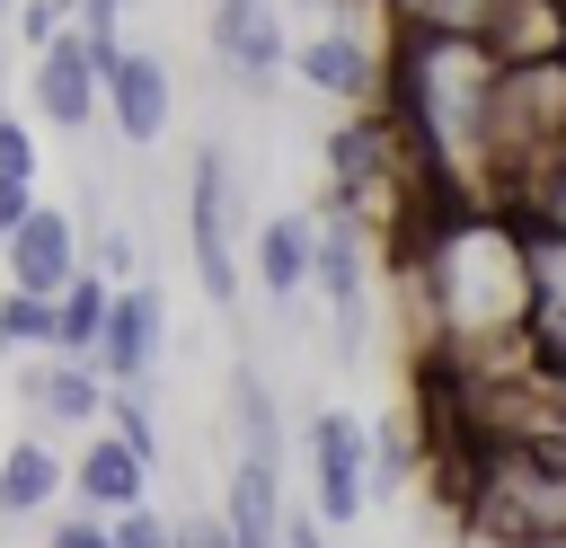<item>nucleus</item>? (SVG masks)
<instances>
[{
	"label": "nucleus",
	"instance_id": "30",
	"mask_svg": "<svg viewBox=\"0 0 566 548\" xmlns=\"http://www.w3.org/2000/svg\"><path fill=\"white\" fill-rule=\"evenodd\" d=\"M256 9H274V0H212V27H239V18H256Z\"/></svg>",
	"mask_w": 566,
	"mask_h": 548
},
{
	"label": "nucleus",
	"instance_id": "28",
	"mask_svg": "<svg viewBox=\"0 0 566 548\" xmlns=\"http://www.w3.org/2000/svg\"><path fill=\"white\" fill-rule=\"evenodd\" d=\"M531 442H539V451H548V468H557V477H566V407H557V415H548V424H539V433H531Z\"/></svg>",
	"mask_w": 566,
	"mask_h": 548
},
{
	"label": "nucleus",
	"instance_id": "13",
	"mask_svg": "<svg viewBox=\"0 0 566 548\" xmlns=\"http://www.w3.org/2000/svg\"><path fill=\"white\" fill-rule=\"evenodd\" d=\"M18 407L35 415V433H62V424H97L106 407V380L88 362H62V354H35L18 371Z\"/></svg>",
	"mask_w": 566,
	"mask_h": 548
},
{
	"label": "nucleus",
	"instance_id": "20",
	"mask_svg": "<svg viewBox=\"0 0 566 548\" xmlns=\"http://www.w3.org/2000/svg\"><path fill=\"white\" fill-rule=\"evenodd\" d=\"M0 345H9V354H53V301L0 292Z\"/></svg>",
	"mask_w": 566,
	"mask_h": 548
},
{
	"label": "nucleus",
	"instance_id": "6",
	"mask_svg": "<svg viewBox=\"0 0 566 548\" xmlns=\"http://www.w3.org/2000/svg\"><path fill=\"white\" fill-rule=\"evenodd\" d=\"M159 345H168V301H159V283H115V292H106V327H97V345H88V371H97L106 389H150Z\"/></svg>",
	"mask_w": 566,
	"mask_h": 548
},
{
	"label": "nucleus",
	"instance_id": "3",
	"mask_svg": "<svg viewBox=\"0 0 566 548\" xmlns=\"http://www.w3.org/2000/svg\"><path fill=\"white\" fill-rule=\"evenodd\" d=\"M310 292L327 301L336 318V354L354 362L371 345V247H363V221L345 203H318L310 212Z\"/></svg>",
	"mask_w": 566,
	"mask_h": 548
},
{
	"label": "nucleus",
	"instance_id": "8",
	"mask_svg": "<svg viewBox=\"0 0 566 548\" xmlns=\"http://www.w3.org/2000/svg\"><path fill=\"white\" fill-rule=\"evenodd\" d=\"M292 71H301L318 97H336V106H371V97H380V53H371V35H363L354 18H327L318 35H301V44H292Z\"/></svg>",
	"mask_w": 566,
	"mask_h": 548
},
{
	"label": "nucleus",
	"instance_id": "17",
	"mask_svg": "<svg viewBox=\"0 0 566 548\" xmlns=\"http://www.w3.org/2000/svg\"><path fill=\"white\" fill-rule=\"evenodd\" d=\"M230 433H239V460L283 468V407H274V389H265V371L248 354L230 362Z\"/></svg>",
	"mask_w": 566,
	"mask_h": 548
},
{
	"label": "nucleus",
	"instance_id": "18",
	"mask_svg": "<svg viewBox=\"0 0 566 548\" xmlns=\"http://www.w3.org/2000/svg\"><path fill=\"white\" fill-rule=\"evenodd\" d=\"M106 292H115V283L88 274V265L53 292V354H62V362H88V345H97V327H106Z\"/></svg>",
	"mask_w": 566,
	"mask_h": 548
},
{
	"label": "nucleus",
	"instance_id": "1",
	"mask_svg": "<svg viewBox=\"0 0 566 548\" xmlns=\"http://www.w3.org/2000/svg\"><path fill=\"white\" fill-rule=\"evenodd\" d=\"M495 80H504V62H495L469 27H451V18H416V27L398 35V71H389L398 115H389V133H398L407 168L433 177L442 194H478V186H486Z\"/></svg>",
	"mask_w": 566,
	"mask_h": 548
},
{
	"label": "nucleus",
	"instance_id": "11",
	"mask_svg": "<svg viewBox=\"0 0 566 548\" xmlns=\"http://www.w3.org/2000/svg\"><path fill=\"white\" fill-rule=\"evenodd\" d=\"M62 504L71 513H97V521H115V513H133V504H150V468L115 442V433H88L80 442V460H71V486H62Z\"/></svg>",
	"mask_w": 566,
	"mask_h": 548
},
{
	"label": "nucleus",
	"instance_id": "19",
	"mask_svg": "<svg viewBox=\"0 0 566 548\" xmlns=\"http://www.w3.org/2000/svg\"><path fill=\"white\" fill-rule=\"evenodd\" d=\"M97 433H115V442H124L142 468H159V415H150V389H106Z\"/></svg>",
	"mask_w": 566,
	"mask_h": 548
},
{
	"label": "nucleus",
	"instance_id": "9",
	"mask_svg": "<svg viewBox=\"0 0 566 548\" xmlns=\"http://www.w3.org/2000/svg\"><path fill=\"white\" fill-rule=\"evenodd\" d=\"M0 265H9V292H35V301H53V292L80 274V230H71V212L35 194V212H27V221L0 239Z\"/></svg>",
	"mask_w": 566,
	"mask_h": 548
},
{
	"label": "nucleus",
	"instance_id": "24",
	"mask_svg": "<svg viewBox=\"0 0 566 548\" xmlns=\"http://www.w3.org/2000/svg\"><path fill=\"white\" fill-rule=\"evenodd\" d=\"M53 35H71V0H18V44L44 53Z\"/></svg>",
	"mask_w": 566,
	"mask_h": 548
},
{
	"label": "nucleus",
	"instance_id": "26",
	"mask_svg": "<svg viewBox=\"0 0 566 548\" xmlns=\"http://www.w3.org/2000/svg\"><path fill=\"white\" fill-rule=\"evenodd\" d=\"M283 548H336V539L318 530V513H310V504H283Z\"/></svg>",
	"mask_w": 566,
	"mask_h": 548
},
{
	"label": "nucleus",
	"instance_id": "12",
	"mask_svg": "<svg viewBox=\"0 0 566 548\" xmlns=\"http://www.w3.org/2000/svg\"><path fill=\"white\" fill-rule=\"evenodd\" d=\"M522 247H531V327H522V345L548 380H566V239L522 230Z\"/></svg>",
	"mask_w": 566,
	"mask_h": 548
},
{
	"label": "nucleus",
	"instance_id": "15",
	"mask_svg": "<svg viewBox=\"0 0 566 548\" xmlns=\"http://www.w3.org/2000/svg\"><path fill=\"white\" fill-rule=\"evenodd\" d=\"M212 53H221V71H230L248 97H265V88H274V71L292 62V44H283V18H274V9H256V18H239V27H212Z\"/></svg>",
	"mask_w": 566,
	"mask_h": 548
},
{
	"label": "nucleus",
	"instance_id": "31",
	"mask_svg": "<svg viewBox=\"0 0 566 548\" xmlns=\"http://www.w3.org/2000/svg\"><path fill=\"white\" fill-rule=\"evenodd\" d=\"M557 71H566V9H557Z\"/></svg>",
	"mask_w": 566,
	"mask_h": 548
},
{
	"label": "nucleus",
	"instance_id": "25",
	"mask_svg": "<svg viewBox=\"0 0 566 548\" xmlns=\"http://www.w3.org/2000/svg\"><path fill=\"white\" fill-rule=\"evenodd\" d=\"M44 548H115V539H106V521H97V513H53Z\"/></svg>",
	"mask_w": 566,
	"mask_h": 548
},
{
	"label": "nucleus",
	"instance_id": "34",
	"mask_svg": "<svg viewBox=\"0 0 566 548\" xmlns=\"http://www.w3.org/2000/svg\"><path fill=\"white\" fill-rule=\"evenodd\" d=\"M424 9H433V0H424Z\"/></svg>",
	"mask_w": 566,
	"mask_h": 548
},
{
	"label": "nucleus",
	"instance_id": "14",
	"mask_svg": "<svg viewBox=\"0 0 566 548\" xmlns=\"http://www.w3.org/2000/svg\"><path fill=\"white\" fill-rule=\"evenodd\" d=\"M62 486H71V460H62L44 433H18V442L0 451V521H35V513H53Z\"/></svg>",
	"mask_w": 566,
	"mask_h": 548
},
{
	"label": "nucleus",
	"instance_id": "16",
	"mask_svg": "<svg viewBox=\"0 0 566 548\" xmlns=\"http://www.w3.org/2000/svg\"><path fill=\"white\" fill-rule=\"evenodd\" d=\"M256 283L274 309H292L310 292V212H265L256 221Z\"/></svg>",
	"mask_w": 566,
	"mask_h": 548
},
{
	"label": "nucleus",
	"instance_id": "5",
	"mask_svg": "<svg viewBox=\"0 0 566 548\" xmlns=\"http://www.w3.org/2000/svg\"><path fill=\"white\" fill-rule=\"evenodd\" d=\"M371 504V424H354L345 407L310 415V513L318 530H345Z\"/></svg>",
	"mask_w": 566,
	"mask_h": 548
},
{
	"label": "nucleus",
	"instance_id": "7",
	"mask_svg": "<svg viewBox=\"0 0 566 548\" xmlns=\"http://www.w3.org/2000/svg\"><path fill=\"white\" fill-rule=\"evenodd\" d=\"M97 106H106V124H115L133 150H150V141L177 124V71H168L159 53H142V44H124V53L106 62V80H97Z\"/></svg>",
	"mask_w": 566,
	"mask_h": 548
},
{
	"label": "nucleus",
	"instance_id": "33",
	"mask_svg": "<svg viewBox=\"0 0 566 548\" xmlns=\"http://www.w3.org/2000/svg\"><path fill=\"white\" fill-rule=\"evenodd\" d=\"M0 9H9V0H0Z\"/></svg>",
	"mask_w": 566,
	"mask_h": 548
},
{
	"label": "nucleus",
	"instance_id": "4",
	"mask_svg": "<svg viewBox=\"0 0 566 548\" xmlns=\"http://www.w3.org/2000/svg\"><path fill=\"white\" fill-rule=\"evenodd\" d=\"M186 256L212 309H239V203H230V150L203 141L186 168Z\"/></svg>",
	"mask_w": 566,
	"mask_h": 548
},
{
	"label": "nucleus",
	"instance_id": "22",
	"mask_svg": "<svg viewBox=\"0 0 566 548\" xmlns=\"http://www.w3.org/2000/svg\"><path fill=\"white\" fill-rule=\"evenodd\" d=\"M106 539H115V548H186V530H177L159 504H133V513H115V521H106Z\"/></svg>",
	"mask_w": 566,
	"mask_h": 548
},
{
	"label": "nucleus",
	"instance_id": "21",
	"mask_svg": "<svg viewBox=\"0 0 566 548\" xmlns=\"http://www.w3.org/2000/svg\"><path fill=\"white\" fill-rule=\"evenodd\" d=\"M71 35L88 44V62H97V80H106V62L124 53V0H71Z\"/></svg>",
	"mask_w": 566,
	"mask_h": 548
},
{
	"label": "nucleus",
	"instance_id": "27",
	"mask_svg": "<svg viewBox=\"0 0 566 548\" xmlns=\"http://www.w3.org/2000/svg\"><path fill=\"white\" fill-rule=\"evenodd\" d=\"M27 212H35V186H18V177H0V239H9V230H18Z\"/></svg>",
	"mask_w": 566,
	"mask_h": 548
},
{
	"label": "nucleus",
	"instance_id": "2",
	"mask_svg": "<svg viewBox=\"0 0 566 548\" xmlns=\"http://www.w3.org/2000/svg\"><path fill=\"white\" fill-rule=\"evenodd\" d=\"M407 292H416L424 336L451 345V354L522 345V327H531V247L504 212L451 203L424 230V247L407 256Z\"/></svg>",
	"mask_w": 566,
	"mask_h": 548
},
{
	"label": "nucleus",
	"instance_id": "10",
	"mask_svg": "<svg viewBox=\"0 0 566 548\" xmlns=\"http://www.w3.org/2000/svg\"><path fill=\"white\" fill-rule=\"evenodd\" d=\"M27 97L53 133H88L97 124V62L80 35H53L44 53H27Z\"/></svg>",
	"mask_w": 566,
	"mask_h": 548
},
{
	"label": "nucleus",
	"instance_id": "32",
	"mask_svg": "<svg viewBox=\"0 0 566 548\" xmlns=\"http://www.w3.org/2000/svg\"><path fill=\"white\" fill-rule=\"evenodd\" d=\"M0 362H9V345H0Z\"/></svg>",
	"mask_w": 566,
	"mask_h": 548
},
{
	"label": "nucleus",
	"instance_id": "23",
	"mask_svg": "<svg viewBox=\"0 0 566 548\" xmlns=\"http://www.w3.org/2000/svg\"><path fill=\"white\" fill-rule=\"evenodd\" d=\"M522 203L539 212L531 230H557V239H566V150H557V159H548V168L531 177V194H522Z\"/></svg>",
	"mask_w": 566,
	"mask_h": 548
},
{
	"label": "nucleus",
	"instance_id": "29",
	"mask_svg": "<svg viewBox=\"0 0 566 548\" xmlns=\"http://www.w3.org/2000/svg\"><path fill=\"white\" fill-rule=\"evenodd\" d=\"M177 530H186V548H230V539H221V521H212V513H186V521H177Z\"/></svg>",
	"mask_w": 566,
	"mask_h": 548
}]
</instances>
